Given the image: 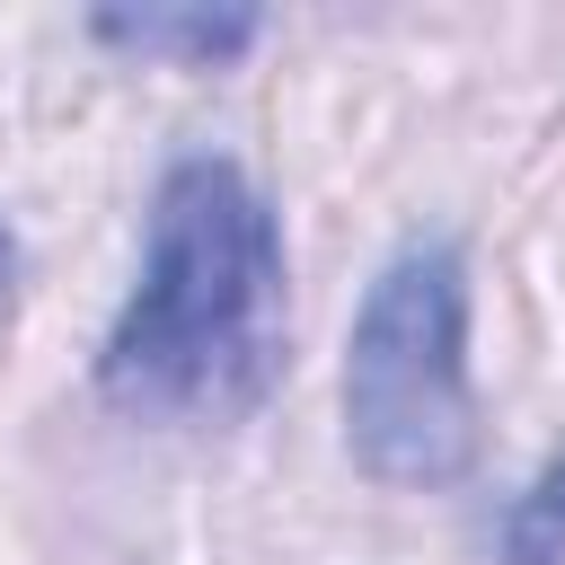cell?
<instances>
[{"label":"cell","mask_w":565,"mask_h":565,"mask_svg":"<svg viewBox=\"0 0 565 565\" xmlns=\"http://www.w3.org/2000/svg\"><path fill=\"white\" fill-rule=\"evenodd\" d=\"M282 353V230L230 159H185L150 212V265L106 335V397L150 424H221Z\"/></svg>","instance_id":"cell-1"},{"label":"cell","mask_w":565,"mask_h":565,"mask_svg":"<svg viewBox=\"0 0 565 565\" xmlns=\"http://www.w3.org/2000/svg\"><path fill=\"white\" fill-rule=\"evenodd\" d=\"M344 441L380 486H450L477 450L468 397V265L424 238L397 247L353 318L344 353Z\"/></svg>","instance_id":"cell-2"},{"label":"cell","mask_w":565,"mask_h":565,"mask_svg":"<svg viewBox=\"0 0 565 565\" xmlns=\"http://www.w3.org/2000/svg\"><path fill=\"white\" fill-rule=\"evenodd\" d=\"M97 35H106V44H132V53L230 62V53L256 44V18H247V9H97Z\"/></svg>","instance_id":"cell-3"},{"label":"cell","mask_w":565,"mask_h":565,"mask_svg":"<svg viewBox=\"0 0 565 565\" xmlns=\"http://www.w3.org/2000/svg\"><path fill=\"white\" fill-rule=\"evenodd\" d=\"M503 565H565V459L539 468L503 512Z\"/></svg>","instance_id":"cell-4"},{"label":"cell","mask_w":565,"mask_h":565,"mask_svg":"<svg viewBox=\"0 0 565 565\" xmlns=\"http://www.w3.org/2000/svg\"><path fill=\"white\" fill-rule=\"evenodd\" d=\"M9 274H18V247H9V230H0V300H9Z\"/></svg>","instance_id":"cell-5"}]
</instances>
